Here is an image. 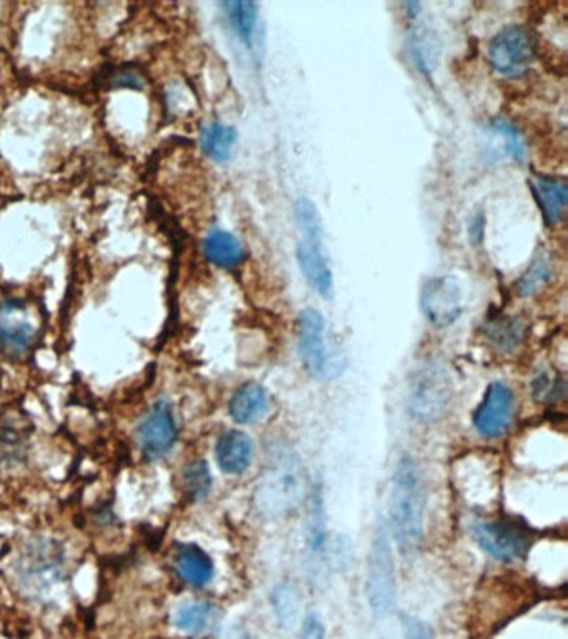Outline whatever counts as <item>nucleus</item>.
Returning <instances> with one entry per match:
<instances>
[{
  "label": "nucleus",
  "mask_w": 568,
  "mask_h": 639,
  "mask_svg": "<svg viewBox=\"0 0 568 639\" xmlns=\"http://www.w3.org/2000/svg\"><path fill=\"white\" fill-rule=\"evenodd\" d=\"M425 486L417 461L404 455L395 466L390 491V528L400 553H417L424 536Z\"/></svg>",
  "instance_id": "f257e3e1"
},
{
  "label": "nucleus",
  "mask_w": 568,
  "mask_h": 639,
  "mask_svg": "<svg viewBox=\"0 0 568 639\" xmlns=\"http://www.w3.org/2000/svg\"><path fill=\"white\" fill-rule=\"evenodd\" d=\"M304 493V461L292 446H275L260 475L255 490V505L262 515L279 518L297 510Z\"/></svg>",
  "instance_id": "f03ea898"
},
{
  "label": "nucleus",
  "mask_w": 568,
  "mask_h": 639,
  "mask_svg": "<svg viewBox=\"0 0 568 639\" xmlns=\"http://www.w3.org/2000/svg\"><path fill=\"white\" fill-rule=\"evenodd\" d=\"M452 382L449 370L430 360L420 365L410 380L409 412L419 423H435L449 412Z\"/></svg>",
  "instance_id": "7ed1b4c3"
},
{
  "label": "nucleus",
  "mask_w": 568,
  "mask_h": 639,
  "mask_svg": "<svg viewBox=\"0 0 568 639\" xmlns=\"http://www.w3.org/2000/svg\"><path fill=\"white\" fill-rule=\"evenodd\" d=\"M39 308L27 300L7 298L0 302V357L20 360L27 357L40 337Z\"/></svg>",
  "instance_id": "20e7f679"
},
{
  "label": "nucleus",
  "mask_w": 568,
  "mask_h": 639,
  "mask_svg": "<svg viewBox=\"0 0 568 639\" xmlns=\"http://www.w3.org/2000/svg\"><path fill=\"white\" fill-rule=\"evenodd\" d=\"M367 596L377 616L392 613L395 605V566L389 540V526L379 521L367 563Z\"/></svg>",
  "instance_id": "39448f33"
},
{
  "label": "nucleus",
  "mask_w": 568,
  "mask_h": 639,
  "mask_svg": "<svg viewBox=\"0 0 568 639\" xmlns=\"http://www.w3.org/2000/svg\"><path fill=\"white\" fill-rule=\"evenodd\" d=\"M62 551L52 541L39 540L19 558V583L30 596L42 598L62 580Z\"/></svg>",
  "instance_id": "423d86ee"
},
{
  "label": "nucleus",
  "mask_w": 568,
  "mask_h": 639,
  "mask_svg": "<svg viewBox=\"0 0 568 639\" xmlns=\"http://www.w3.org/2000/svg\"><path fill=\"white\" fill-rule=\"evenodd\" d=\"M535 42L524 25H507L490 40L487 59L492 69L504 77H520L534 62Z\"/></svg>",
  "instance_id": "0eeeda50"
},
{
  "label": "nucleus",
  "mask_w": 568,
  "mask_h": 639,
  "mask_svg": "<svg viewBox=\"0 0 568 639\" xmlns=\"http://www.w3.org/2000/svg\"><path fill=\"white\" fill-rule=\"evenodd\" d=\"M297 342L300 360L314 377L332 378L339 375L340 362L330 355L325 345V318L315 308H305L297 320Z\"/></svg>",
  "instance_id": "6e6552de"
},
{
  "label": "nucleus",
  "mask_w": 568,
  "mask_h": 639,
  "mask_svg": "<svg viewBox=\"0 0 568 639\" xmlns=\"http://www.w3.org/2000/svg\"><path fill=\"white\" fill-rule=\"evenodd\" d=\"M420 308L434 327H450L462 315V288L457 278L442 275L429 278L420 290Z\"/></svg>",
  "instance_id": "1a4fd4ad"
},
{
  "label": "nucleus",
  "mask_w": 568,
  "mask_h": 639,
  "mask_svg": "<svg viewBox=\"0 0 568 639\" xmlns=\"http://www.w3.org/2000/svg\"><path fill=\"white\" fill-rule=\"evenodd\" d=\"M474 538L485 553L504 563L520 560L529 551V535L510 521H479Z\"/></svg>",
  "instance_id": "9d476101"
},
{
  "label": "nucleus",
  "mask_w": 568,
  "mask_h": 639,
  "mask_svg": "<svg viewBox=\"0 0 568 639\" xmlns=\"http://www.w3.org/2000/svg\"><path fill=\"white\" fill-rule=\"evenodd\" d=\"M140 450L150 461L167 455L177 441V425L174 413L167 400H159L152 405L137 428Z\"/></svg>",
  "instance_id": "9b49d317"
},
{
  "label": "nucleus",
  "mask_w": 568,
  "mask_h": 639,
  "mask_svg": "<svg viewBox=\"0 0 568 639\" xmlns=\"http://www.w3.org/2000/svg\"><path fill=\"white\" fill-rule=\"evenodd\" d=\"M515 397L507 383H490L484 400L474 413V428L480 436L495 440L509 430L514 417Z\"/></svg>",
  "instance_id": "f8f14e48"
},
{
  "label": "nucleus",
  "mask_w": 568,
  "mask_h": 639,
  "mask_svg": "<svg viewBox=\"0 0 568 639\" xmlns=\"http://www.w3.org/2000/svg\"><path fill=\"white\" fill-rule=\"evenodd\" d=\"M322 238L324 232L300 233L297 242V262L310 287L314 288L320 297L330 298L334 293V273L325 257Z\"/></svg>",
  "instance_id": "ddd939ff"
},
{
  "label": "nucleus",
  "mask_w": 568,
  "mask_h": 639,
  "mask_svg": "<svg viewBox=\"0 0 568 639\" xmlns=\"http://www.w3.org/2000/svg\"><path fill=\"white\" fill-rule=\"evenodd\" d=\"M325 501L322 485L317 483L312 488L309 498V513H307V528H305V548H307V563L310 573L315 575L320 565L324 563L329 553V533H327V520H325Z\"/></svg>",
  "instance_id": "4468645a"
},
{
  "label": "nucleus",
  "mask_w": 568,
  "mask_h": 639,
  "mask_svg": "<svg viewBox=\"0 0 568 639\" xmlns=\"http://www.w3.org/2000/svg\"><path fill=\"white\" fill-rule=\"evenodd\" d=\"M254 456V443L244 431L229 430L220 435L215 445V460L227 475H240L249 468Z\"/></svg>",
  "instance_id": "2eb2a0df"
},
{
  "label": "nucleus",
  "mask_w": 568,
  "mask_h": 639,
  "mask_svg": "<svg viewBox=\"0 0 568 639\" xmlns=\"http://www.w3.org/2000/svg\"><path fill=\"white\" fill-rule=\"evenodd\" d=\"M175 571L185 585L204 588L214 580V563L200 546H180L175 555Z\"/></svg>",
  "instance_id": "dca6fc26"
},
{
  "label": "nucleus",
  "mask_w": 568,
  "mask_h": 639,
  "mask_svg": "<svg viewBox=\"0 0 568 639\" xmlns=\"http://www.w3.org/2000/svg\"><path fill=\"white\" fill-rule=\"evenodd\" d=\"M267 412H269V395L259 383H244L230 398L229 415L239 425L257 422Z\"/></svg>",
  "instance_id": "f3484780"
},
{
  "label": "nucleus",
  "mask_w": 568,
  "mask_h": 639,
  "mask_svg": "<svg viewBox=\"0 0 568 639\" xmlns=\"http://www.w3.org/2000/svg\"><path fill=\"white\" fill-rule=\"evenodd\" d=\"M532 194L539 204L547 225H555L564 217L567 209V184L564 180L549 175H537L532 180Z\"/></svg>",
  "instance_id": "a211bd4d"
},
{
  "label": "nucleus",
  "mask_w": 568,
  "mask_h": 639,
  "mask_svg": "<svg viewBox=\"0 0 568 639\" xmlns=\"http://www.w3.org/2000/svg\"><path fill=\"white\" fill-rule=\"evenodd\" d=\"M204 253L210 263L225 270L237 267L245 257L244 247L240 245L237 237L220 228H214L205 237Z\"/></svg>",
  "instance_id": "6ab92c4d"
},
{
  "label": "nucleus",
  "mask_w": 568,
  "mask_h": 639,
  "mask_svg": "<svg viewBox=\"0 0 568 639\" xmlns=\"http://www.w3.org/2000/svg\"><path fill=\"white\" fill-rule=\"evenodd\" d=\"M237 132L229 125L210 124L200 132V149L215 164H225L232 157Z\"/></svg>",
  "instance_id": "aec40b11"
},
{
  "label": "nucleus",
  "mask_w": 568,
  "mask_h": 639,
  "mask_svg": "<svg viewBox=\"0 0 568 639\" xmlns=\"http://www.w3.org/2000/svg\"><path fill=\"white\" fill-rule=\"evenodd\" d=\"M225 17L229 20V25L234 30L245 45H254L255 29L259 22V5L255 2H224L222 4Z\"/></svg>",
  "instance_id": "412c9836"
},
{
  "label": "nucleus",
  "mask_w": 568,
  "mask_h": 639,
  "mask_svg": "<svg viewBox=\"0 0 568 639\" xmlns=\"http://www.w3.org/2000/svg\"><path fill=\"white\" fill-rule=\"evenodd\" d=\"M214 610L209 603L195 601V603H187L180 606L175 613V626L177 630L184 631L187 635H202L210 628Z\"/></svg>",
  "instance_id": "4be33fe9"
},
{
  "label": "nucleus",
  "mask_w": 568,
  "mask_h": 639,
  "mask_svg": "<svg viewBox=\"0 0 568 639\" xmlns=\"http://www.w3.org/2000/svg\"><path fill=\"white\" fill-rule=\"evenodd\" d=\"M184 491L190 501H202L209 496L212 490V475L207 461L195 460L185 466Z\"/></svg>",
  "instance_id": "5701e85b"
},
{
  "label": "nucleus",
  "mask_w": 568,
  "mask_h": 639,
  "mask_svg": "<svg viewBox=\"0 0 568 639\" xmlns=\"http://www.w3.org/2000/svg\"><path fill=\"white\" fill-rule=\"evenodd\" d=\"M490 130L497 139L504 140V154L509 155L517 164H524L527 157V147L519 130L510 124L509 120L497 119L490 124Z\"/></svg>",
  "instance_id": "b1692460"
},
{
  "label": "nucleus",
  "mask_w": 568,
  "mask_h": 639,
  "mask_svg": "<svg viewBox=\"0 0 568 639\" xmlns=\"http://www.w3.org/2000/svg\"><path fill=\"white\" fill-rule=\"evenodd\" d=\"M274 610L282 625H292L299 615V596L294 586L285 583L274 590Z\"/></svg>",
  "instance_id": "393cba45"
},
{
  "label": "nucleus",
  "mask_w": 568,
  "mask_h": 639,
  "mask_svg": "<svg viewBox=\"0 0 568 639\" xmlns=\"http://www.w3.org/2000/svg\"><path fill=\"white\" fill-rule=\"evenodd\" d=\"M550 278V263L547 262V258L539 257L535 258L532 265L527 268L524 277L520 278L519 293L520 297H529L535 290H539Z\"/></svg>",
  "instance_id": "a878e982"
},
{
  "label": "nucleus",
  "mask_w": 568,
  "mask_h": 639,
  "mask_svg": "<svg viewBox=\"0 0 568 639\" xmlns=\"http://www.w3.org/2000/svg\"><path fill=\"white\" fill-rule=\"evenodd\" d=\"M489 335L499 348H515L522 340V325L517 322V318H504L499 322L492 323L489 328Z\"/></svg>",
  "instance_id": "bb28decb"
},
{
  "label": "nucleus",
  "mask_w": 568,
  "mask_h": 639,
  "mask_svg": "<svg viewBox=\"0 0 568 639\" xmlns=\"http://www.w3.org/2000/svg\"><path fill=\"white\" fill-rule=\"evenodd\" d=\"M145 84L144 75L139 69L119 67L109 75L110 89H142Z\"/></svg>",
  "instance_id": "cd10ccee"
},
{
  "label": "nucleus",
  "mask_w": 568,
  "mask_h": 639,
  "mask_svg": "<svg viewBox=\"0 0 568 639\" xmlns=\"http://www.w3.org/2000/svg\"><path fill=\"white\" fill-rule=\"evenodd\" d=\"M532 392L537 402H554L564 392V382L562 380H550L547 375H539L532 383Z\"/></svg>",
  "instance_id": "c85d7f7f"
},
{
  "label": "nucleus",
  "mask_w": 568,
  "mask_h": 639,
  "mask_svg": "<svg viewBox=\"0 0 568 639\" xmlns=\"http://www.w3.org/2000/svg\"><path fill=\"white\" fill-rule=\"evenodd\" d=\"M400 623H402L405 638L407 639H434V635H432V631L429 630V626L417 620L414 616L402 615L400 616Z\"/></svg>",
  "instance_id": "c756f323"
},
{
  "label": "nucleus",
  "mask_w": 568,
  "mask_h": 639,
  "mask_svg": "<svg viewBox=\"0 0 568 639\" xmlns=\"http://www.w3.org/2000/svg\"><path fill=\"white\" fill-rule=\"evenodd\" d=\"M302 639H325V626L317 613H309L305 616L302 626Z\"/></svg>",
  "instance_id": "7c9ffc66"
}]
</instances>
